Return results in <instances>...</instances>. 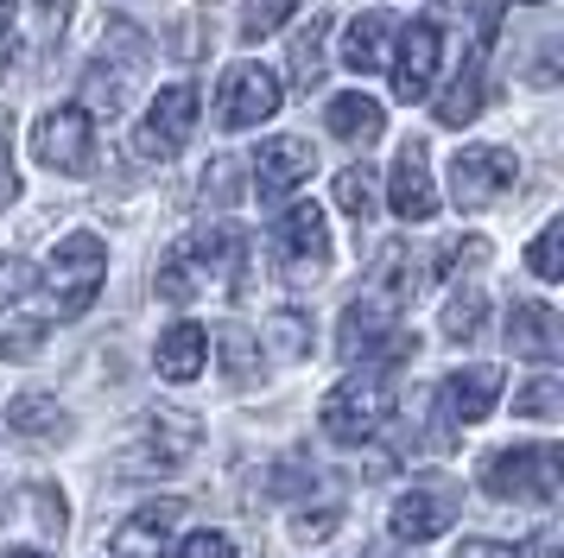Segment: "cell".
I'll list each match as a JSON object with an SVG mask.
<instances>
[{
	"label": "cell",
	"mask_w": 564,
	"mask_h": 558,
	"mask_svg": "<svg viewBox=\"0 0 564 558\" xmlns=\"http://www.w3.org/2000/svg\"><path fill=\"white\" fill-rule=\"evenodd\" d=\"M527 267H533V279H564V223H545L533 235V248H527Z\"/></svg>",
	"instance_id": "obj_30"
},
{
	"label": "cell",
	"mask_w": 564,
	"mask_h": 558,
	"mask_svg": "<svg viewBox=\"0 0 564 558\" xmlns=\"http://www.w3.org/2000/svg\"><path fill=\"white\" fill-rule=\"evenodd\" d=\"M324 32H330V20L311 13V25L292 39V83H299V89H317V83H324V64H330V57H324Z\"/></svg>",
	"instance_id": "obj_25"
},
{
	"label": "cell",
	"mask_w": 564,
	"mask_h": 558,
	"mask_svg": "<svg viewBox=\"0 0 564 558\" xmlns=\"http://www.w3.org/2000/svg\"><path fill=\"white\" fill-rule=\"evenodd\" d=\"M419 286H425V267H419V254H412L406 242H387L381 260H375V292H381L387 304H406Z\"/></svg>",
	"instance_id": "obj_23"
},
{
	"label": "cell",
	"mask_w": 564,
	"mask_h": 558,
	"mask_svg": "<svg viewBox=\"0 0 564 558\" xmlns=\"http://www.w3.org/2000/svg\"><path fill=\"white\" fill-rule=\"evenodd\" d=\"M0 489H7V482H0Z\"/></svg>",
	"instance_id": "obj_43"
},
{
	"label": "cell",
	"mask_w": 564,
	"mask_h": 558,
	"mask_svg": "<svg viewBox=\"0 0 564 558\" xmlns=\"http://www.w3.org/2000/svg\"><path fill=\"white\" fill-rule=\"evenodd\" d=\"M280 254L292 267V279H317L330 267V223H324L317 203H292L280 216Z\"/></svg>",
	"instance_id": "obj_14"
},
{
	"label": "cell",
	"mask_w": 564,
	"mask_h": 558,
	"mask_svg": "<svg viewBox=\"0 0 564 558\" xmlns=\"http://www.w3.org/2000/svg\"><path fill=\"white\" fill-rule=\"evenodd\" d=\"M311 165H317V152H311V140H299V133L260 140V152H254V191L267 203H280L285 191H299V184L311 178Z\"/></svg>",
	"instance_id": "obj_15"
},
{
	"label": "cell",
	"mask_w": 564,
	"mask_h": 558,
	"mask_svg": "<svg viewBox=\"0 0 564 558\" xmlns=\"http://www.w3.org/2000/svg\"><path fill=\"white\" fill-rule=\"evenodd\" d=\"M0 558H45L39 546H13V552H0Z\"/></svg>",
	"instance_id": "obj_40"
},
{
	"label": "cell",
	"mask_w": 564,
	"mask_h": 558,
	"mask_svg": "<svg viewBox=\"0 0 564 558\" xmlns=\"http://www.w3.org/2000/svg\"><path fill=\"white\" fill-rule=\"evenodd\" d=\"M7 286H13V267H7V260H0V304H7Z\"/></svg>",
	"instance_id": "obj_41"
},
{
	"label": "cell",
	"mask_w": 564,
	"mask_h": 558,
	"mask_svg": "<svg viewBox=\"0 0 564 558\" xmlns=\"http://www.w3.org/2000/svg\"><path fill=\"white\" fill-rule=\"evenodd\" d=\"M482 101H488V96H482V57H469V64H463V71L432 96V115H437L444 127H469L476 115H482Z\"/></svg>",
	"instance_id": "obj_21"
},
{
	"label": "cell",
	"mask_w": 564,
	"mask_h": 558,
	"mask_svg": "<svg viewBox=\"0 0 564 558\" xmlns=\"http://www.w3.org/2000/svg\"><path fill=\"white\" fill-rule=\"evenodd\" d=\"M292 13H299V0H248L241 7V39H273Z\"/></svg>",
	"instance_id": "obj_31"
},
{
	"label": "cell",
	"mask_w": 564,
	"mask_h": 558,
	"mask_svg": "<svg viewBox=\"0 0 564 558\" xmlns=\"http://www.w3.org/2000/svg\"><path fill=\"white\" fill-rule=\"evenodd\" d=\"M324 121H330L336 140H356V147H368V140H381L387 115H381V101H375V96L349 89V96H336L330 108H324Z\"/></svg>",
	"instance_id": "obj_22"
},
{
	"label": "cell",
	"mask_w": 564,
	"mask_h": 558,
	"mask_svg": "<svg viewBox=\"0 0 564 558\" xmlns=\"http://www.w3.org/2000/svg\"><path fill=\"white\" fill-rule=\"evenodd\" d=\"M393 13H381V7H368V13H356L349 20V32H343V64L356 76H368V71H381L387 64V45H393Z\"/></svg>",
	"instance_id": "obj_19"
},
{
	"label": "cell",
	"mask_w": 564,
	"mask_h": 558,
	"mask_svg": "<svg viewBox=\"0 0 564 558\" xmlns=\"http://www.w3.org/2000/svg\"><path fill=\"white\" fill-rule=\"evenodd\" d=\"M70 7H77V0H39V13H45L52 25H64V13H70Z\"/></svg>",
	"instance_id": "obj_39"
},
{
	"label": "cell",
	"mask_w": 564,
	"mask_h": 558,
	"mask_svg": "<svg viewBox=\"0 0 564 558\" xmlns=\"http://www.w3.org/2000/svg\"><path fill=\"white\" fill-rule=\"evenodd\" d=\"M387 210L400 223H432L437 216V184H432V152H425V140H406L400 147L393 178H387Z\"/></svg>",
	"instance_id": "obj_13"
},
{
	"label": "cell",
	"mask_w": 564,
	"mask_h": 558,
	"mask_svg": "<svg viewBox=\"0 0 564 558\" xmlns=\"http://www.w3.org/2000/svg\"><path fill=\"white\" fill-rule=\"evenodd\" d=\"M121 101H128V71H96L83 76V115H121Z\"/></svg>",
	"instance_id": "obj_28"
},
{
	"label": "cell",
	"mask_w": 564,
	"mask_h": 558,
	"mask_svg": "<svg viewBox=\"0 0 564 558\" xmlns=\"http://www.w3.org/2000/svg\"><path fill=\"white\" fill-rule=\"evenodd\" d=\"M172 558H235V539H229V533H216V527L184 533L178 546H172Z\"/></svg>",
	"instance_id": "obj_32"
},
{
	"label": "cell",
	"mask_w": 564,
	"mask_h": 558,
	"mask_svg": "<svg viewBox=\"0 0 564 558\" xmlns=\"http://www.w3.org/2000/svg\"><path fill=\"white\" fill-rule=\"evenodd\" d=\"M197 444H204L197 412L159 406V412H147V426H140V438H133V470H184Z\"/></svg>",
	"instance_id": "obj_10"
},
{
	"label": "cell",
	"mask_w": 564,
	"mask_h": 558,
	"mask_svg": "<svg viewBox=\"0 0 564 558\" xmlns=\"http://www.w3.org/2000/svg\"><path fill=\"white\" fill-rule=\"evenodd\" d=\"M184 514H191L184 502H147V507H133L128 521L115 527L108 552H115V558H172Z\"/></svg>",
	"instance_id": "obj_12"
},
{
	"label": "cell",
	"mask_w": 564,
	"mask_h": 558,
	"mask_svg": "<svg viewBox=\"0 0 564 558\" xmlns=\"http://www.w3.org/2000/svg\"><path fill=\"white\" fill-rule=\"evenodd\" d=\"M102 279H108L102 235L77 228V235H64V242L45 254V273H39V286H45V299H52L57 318H83V311L96 304V292H102Z\"/></svg>",
	"instance_id": "obj_2"
},
{
	"label": "cell",
	"mask_w": 564,
	"mask_h": 558,
	"mask_svg": "<svg viewBox=\"0 0 564 558\" xmlns=\"http://www.w3.org/2000/svg\"><path fill=\"white\" fill-rule=\"evenodd\" d=\"M32 159H39L45 172L83 178L96 165V121H89L83 108H52V115H39V127H32Z\"/></svg>",
	"instance_id": "obj_8"
},
{
	"label": "cell",
	"mask_w": 564,
	"mask_h": 558,
	"mask_svg": "<svg viewBox=\"0 0 564 558\" xmlns=\"http://www.w3.org/2000/svg\"><path fill=\"white\" fill-rule=\"evenodd\" d=\"M273 336H280V355H305L311 324L299 318V311H280V318H273Z\"/></svg>",
	"instance_id": "obj_36"
},
{
	"label": "cell",
	"mask_w": 564,
	"mask_h": 558,
	"mask_svg": "<svg viewBox=\"0 0 564 558\" xmlns=\"http://www.w3.org/2000/svg\"><path fill=\"white\" fill-rule=\"evenodd\" d=\"M513 412H520V419H558V412H564V387H558V375L527 380V387L513 394Z\"/></svg>",
	"instance_id": "obj_29"
},
{
	"label": "cell",
	"mask_w": 564,
	"mask_h": 558,
	"mask_svg": "<svg viewBox=\"0 0 564 558\" xmlns=\"http://www.w3.org/2000/svg\"><path fill=\"white\" fill-rule=\"evenodd\" d=\"M508 343L513 355H527V362H558V311L552 304H513L508 311Z\"/></svg>",
	"instance_id": "obj_18"
},
{
	"label": "cell",
	"mask_w": 564,
	"mask_h": 558,
	"mask_svg": "<svg viewBox=\"0 0 564 558\" xmlns=\"http://www.w3.org/2000/svg\"><path fill=\"white\" fill-rule=\"evenodd\" d=\"M513 184H520V159L508 147H463L451 159V197H457V210H488Z\"/></svg>",
	"instance_id": "obj_9"
},
{
	"label": "cell",
	"mask_w": 564,
	"mask_h": 558,
	"mask_svg": "<svg viewBox=\"0 0 564 558\" xmlns=\"http://www.w3.org/2000/svg\"><path fill=\"white\" fill-rule=\"evenodd\" d=\"M482 324H488V299L476 286H457V292L444 299V336H451V343H476Z\"/></svg>",
	"instance_id": "obj_26"
},
{
	"label": "cell",
	"mask_w": 564,
	"mask_h": 558,
	"mask_svg": "<svg viewBox=\"0 0 564 558\" xmlns=\"http://www.w3.org/2000/svg\"><path fill=\"white\" fill-rule=\"evenodd\" d=\"M476 260H488V242L482 235H463V242H451V248L437 254L425 273H457V267H476Z\"/></svg>",
	"instance_id": "obj_33"
},
{
	"label": "cell",
	"mask_w": 564,
	"mask_h": 558,
	"mask_svg": "<svg viewBox=\"0 0 564 558\" xmlns=\"http://www.w3.org/2000/svg\"><path fill=\"white\" fill-rule=\"evenodd\" d=\"M336 210H343V216H356V223H368V216L381 210V184H375V172H368V165L336 172Z\"/></svg>",
	"instance_id": "obj_27"
},
{
	"label": "cell",
	"mask_w": 564,
	"mask_h": 558,
	"mask_svg": "<svg viewBox=\"0 0 564 558\" xmlns=\"http://www.w3.org/2000/svg\"><path fill=\"white\" fill-rule=\"evenodd\" d=\"M153 362H159V375L178 380V387H184V380H197V375H204V362H209V330L191 324V318H184V324H172L165 336H159Z\"/></svg>",
	"instance_id": "obj_20"
},
{
	"label": "cell",
	"mask_w": 564,
	"mask_h": 558,
	"mask_svg": "<svg viewBox=\"0 0 564 558\" xmlns=\"http://www.w3.org/2000/svg\"><path fill=\"white\" fill-rule=\"evenodd\" d=\"M387 419H393V380H387V368H361V375H349L343 387L324 394V431L336 444H368V438H381Z\"/></svg>",
	"instance_id": "obj_5"
},
{
	"label": "cell",
	"mask_w": 564,
	"mask_h": 558,
	"mask_svg": "<svg viewBox=\"0 0 564 558\" xmlns=\"http://www.w3.org/2000/svg\"><path fill=\"white\" fill-rule=\"evenodd\" d=\"M197 89L191 83H165L147 108V121L133 127V159H147V165H165V159H178L184 140H191V127H197Z\"/></svg>",
	"instance_id": "obj_6"
},
{
	"label": "cell",
	"mask_w": 564,
	"mask_h": 558,
	"mask_svg": "<svg viewBox=\"0 0 564 558\" xmlns=\"http://www.w3.org/2000/svg\"><path fill=\"white\" fill-rule=\"evenodd\" d=\"M7 20H13V7H7V0H0V39H7Z\"/></svg>",
	"instance_id": "obj_42"
},
{
	"label": "cell",
	"mask_w": 564,
	"mask_h": 558,
	"mask_svg": "<svg viewBox=\"0 0 564 558\" xmlns=\"http://www.w3.org/2000/svg\"><path fill=\"white\" fill-rule=\"evenodd\" d=\"M387 527H393V539L425 546V539H437V533L451 527V507H444V495H432V489H400L393 507H387Z\"/></svg>",
	"instance_id": "obj_17"
},
{
	"label": "cell",
	"mask_w": 564,
	"mask_h": 558,
	"mask_svg": "<svg viewBox=\"0 0 564 558\" xmlns=\"http://www.w3.org/2000/svg\"><path fill=\"white\" fill-rule=\"evenodd\" d=\"M437 57H444V32H437V20L400 25V32H393V96H400V101L432 96Z\"/></svg>",
	"instance_id": "obj_11"
},
{
	"label": "cell",
	"mask_w": 564,
	"mask_h": 558,
	"mask_svg": "<svg viewBox=\"0 0 564 558\" xmlns=\"http://www.w3.org/2000/svg\"><path fill=\"white\" fill-rule=\"evenodd\" d=\"M437 400H444V419L451 426H482L495 400H501V368H457V375L437 387Z\"/></svg>",
	"instance_id": "obj_16"
},
{
	"label": "cell",
	"mask_w": 564,
	"mask_h": 558,
	"mask_svg": "<svg viewBox=\"0 0 564 558\" xmlns=\"http://www.w3.org/2000/svg\"><path fill=\"white\" fill-rule=\"evenodd\" d=\"M39 343H45V324H13L0 336V355L7 362H26V355H39Z\"/></svg>",
	"instance_id": "obj_35"
},
{
	"label": "cell",
	"mask_w": 564,
	"mask_h": 558,
	"mask_svg": "<svg viewBox=\"0 0 564 558\" xmlns=\"http://www.w3.org/2000/svg\"><path fill=\"white\" fill-rule=\"evenodd\" d=\"M280 76L267 64H229L223 71V89H216V127L223 133H241V127H260L280 115Z\"/></svg>",
	"instance_id": "obj_7"
},
{
	"label": "cell",
	"mask_w": 564,
	"mask_h": 558,
	"mask_svg": "<svg viewBox=\"0 0 564 558\" xmlns=\"http://www.w3.org/2000/svg\"><path fill=\"white\" fill-rule=\"evenodd\" d=\"M223 350H229V375L248 380V368H254V362H248V355H254V350H248V336H241V330H229V336H223Z\"/></svg>",
	"instance_id": "obj_38"
},
{
	"label": "cell",
	"mask_w": 564,
	"mask_h": 558,
	"mask_svg": "<svg viewBox=\"0 0 564 558\" xmlns=\"http://www.w3.org/2000/svg\"><path fill=\"white\" fill-rule=\"evenodd\" d=\"M564 482V451L558 444H501L482 457V489L501 502H539L552 507Z\"/></svg>",
	"instance_id": "obj_3"
},
{
	"label": "cell",
	"mask_w": 564,
	"mask_h": 558,
	"mask_svg": "<svg viewBox=\"0 0 564 558\" xmlns=\"http://www.w3.org/2000/svg\"><path fill=\"white\" fill-rule=\"evenodd\" d=\"M241 267H248V235L241 228H204L159 260V299L165 304H191L204 292H235L241 286Z\"/></svg>",
	"instance_id": "obj_1"
},
{
	"label": "cell",
	"mask_w": 564,
	"mask_h": 558,
	"mask_svg": "<svg viewBox=\"0 0 564 558\" xmlns=\"http://www.w3.org/2000/svg\"><path fill=\"white\" fill-rule=\"evenodd\" d=\"M457 558H533L527 546H508V539H463Z\"/></svg>",
	"instance_id": "obj_37"
},
{
	"label": "cell",
	"mask_w": 564,
	"mask_h": 558,
	"mask_svg": "<svg viewBox=\"0 0 564 558\" xmlns=\"http://www.w3.org/2000/svg\"><path fill=\"white\" fill-rule=\"evenodd\" d=\"M7 426L20 431V438H64L70 419H64V406L52 394H20V400L7 406Z\"/></svg>",
	"instance_id": "obj_24"
},
{
	"label": "cell",
	"mask_w": 564,
	"mask_h": 558,
	"mask_svg": "<svg viewBox=\"0 0 564 558\" xmlns=\"http://www.w3.org/2000/svg\"><path fill=\"white\" fill-rule=\"evenodd\" d=\"M20 197V172H13V115L0 108V210Z\"/></svg>",
	"instance_id": "obj_34"
},
{
	"label": "cell",
	"mask_w": 564,
	"mask_h": 558,
	"mask_svg": "<svg viewBox=\"0 0 564 558\" xmlns=\"http://www.w3.org/2000/svg\"><path fill=\"white\" fill-rule=\"evenodd\" d=\"M419 336L400 330V304H387L381 292H361L343 324H336V355L343 362H368V368H393V355H412Z\"/></svg>",
	"instance_id": "obj_4"
}]
</instances>
